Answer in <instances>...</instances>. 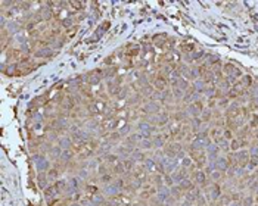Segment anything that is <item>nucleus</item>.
I'll return each mask as SVG.
<instances>
[{
  "instance_id": "nucleus-46",
  "label": "nucleus",
  "mask_w": 258,
  "mask_h": 206,
  "mask_svg": "<svg viewBox=\"0 0 258 206\" xmlns=\"http://www.w3.org/2000/svg\"><path fill=\"white\" fill-rule=\"evenodd\" d=\"M55 186L58 187V190H59V192H62V190H66V188H68V184H66L65 181H62V180H60V181H56V184H55Z\"/></svg>"
},
{
  "instance_id": "nucleus-56",
  "label": "nucleus",
  "mask_w": 258,
  "mask_h": 206,
  "mask_svg": "<svg viewBox=\"0 0 258 206\" xmlns=\"http://www.w3.org/2000/svg\"><path fill=\"white\" fill-rule=\"evenodd\" d=\"M251 156H258V146H254L251 149V153H249Z\"/></svg>"
},
{
  "instance_id": "nucleus-64",
  "label": "nucleus",
  "mask_w": 258,
  "mask_h": 206,
  "mask_svg": "<svg viewBox=\"0 0 258 206\" xmlns=\"http://www.w3.org/2000/svg\"><path fill=\"white\" fill-rule=\"evenodd\" d=\"M251 206H254V205H251Z\"/></svg>"
},
{
  "instance_id": "nucleus-55",
  "label": "nucleus",
  "mask_w": 258,
  "mask_h": 206,
  "mask_svg": "<svg viewBox=\"0 0 258 206\" xmlns=\"http://www.w3.org/2000/svg\"><path fill=\"white\" fill-rule=\"evenodd\" d=\"M87 175H89V174H87L86 169H80V172H78L80 178H87Z\"/></svg>"
},
{
  "instance_id": "nucleus-25",
  "label": "nucleus",
  "mask_w": 258,
  "mask_h": 206,
  "mask_svg": "<svg viewBox=\"0 0 258 206\" xmlns=\"http://www.w3.org/2000/svg\"><path fill=\"white\" fill-rule=\"evenodd\" d=\"M210 193H211V199L217 200L220 197V194H221V190H220V187L217 184H212L211 188H210Z\"/></svg>"
},
{
  "instance_id": "nucleus-5",
  "label": "nucleus",
  "mask_w": 258,
  "mask_h": 206,
  "mask_svg": "<svg viewBox=\"0 0 258 206\" xmlns=\"http://www.w3.org/2000/svg\"><path fill=\"white\" fill-rule=\"evenodd\" d=\"M236 155V162H238L239 166H246L248 165V162H249V159H251V155H249V152H246V150H240V152L235 153Z\"/></svg>"
},
{
  "instance_id": "nucleus-14",
  "label": "nucleus",
  "mask_w": 258,
  "mask_h": 206,
  "mask_svg": "<svg viewBox=\"0 0 258 206\" xmlns=\"http://www.w3.org/2000/svg\"><path fill=\"white\" fill-rule=\"evenodd\" d=\"M137 146H139L140 150H151V149H153L152 139H142Z\"/></svg>"
},
{
  "instance_id": "nucleus-24",
  "label": "nucleus",
  "mask_w": 258,
  "mask_h": 206,
  "mask_svg": "<svg viewBox=\"0 0 258 206\" xmlns=\"http://www.w3.org/2000/svg\"><path fill=\"white\" fill-rule=\"evenodd\" d=\"M199 77V71L198 68H189V71H187V74H186V80L189 78V80H198Z\"/></svg>"
},
{
  "instance_id": "nucleus-33",
  "label": "nucleus",
  "mask_w": 258,
  "mask_h": 206,
  "mask_svg": "<svg viewBox=\"0 0 258 206\" xmlns=\"http://www.w3.org/2000/svg\"><path fill=\"white\" fill-rule=\"evenodd\" d=\"M174 46H176V40H174V38H168V40L165 41V44H164V47H162V49H164V50H167V52H171Z\"/></svg>"
},
{
  "instance_id": "nucleus-4",
  "label": "nucleus",
  "mask_w": 258,
  "mask_h": 206,
  "mask_svg": "<svg viewBox=\"0 0 258 206\" xmlns=\"http://www.w3.org/2000/svg\"><path fill=\"white\" fill-rule=\"evenodd\" d=\"M187 111L190 112V115H192L193 118H198L199 115L202 113V102L201 100H195V102H192L190 105H189V107H187Z\"/></svg>"
},
{
  "instance_id": "nucleus-16",
  "label": "nucleus",
  "mask_w": 258,
  "mask_h": 206,
  "mask_svg": "<svg viewBox=\"0 0 258 206\" xmlns=\"http://www.w3.org/2000/svg\"><path fill=\"white\" fill-rule=\"evenodd\" d=\"M195 183H198V184H201V186H205V183H206V174L204 172V171H196L195 172Z\"/></svg>"
},
{
  "instance_id": "nucleus-12",
  "label": "nucleus",
  "mask_w": 258,
  "mask_h": 206,
  "mask_svg": "<svg viewBox=\"0 0 258 206\" xmlns=\"http://www.w3.org/2000/svg\"><path fill=\"white\" fill-rule=\"evenodd\" d=\"M229 160L227 158H217L215 159V168H218V171H227V168H229Z\"/></svg>"
},
{
  "instance_id": "nucleus-7",
  "label": "nucleus",
  "mask_w": 258,
  "mask_h": 206,
  "mask_svg": "<svg viewBox=\"0 0 258 206\" xmlns=\"http://www.w3.org/2000/svg\"><path fill=\"white\" fill-rule=\"evenodd\" d=\"M223 69H224V72L227 74L229 77H233V78H236V80H238L239 77H242L240 69H238V68L235 67V65H229V63H227V65H224V68H223Z\"/></svg>"
},
{
  "instance_id": "nucleus-60",
  "label": "nucleus",
  "mask_w": 258,
  "mask_h": 206,
  "mask_svg": "<svg viewBox=\"0 0 258 206\" xmlns=\"http://www.w3.org/2000/svg\"><path fill=\"white\" fill-rule=\"evenodd\" d=\"M134 206H148V205H146L145 202H139V203H136Z\"/></svg>"
},
{
  "instance_id": "nucleus-48",
  "label": "nucleus",
  "mask_w": 258,
  "mask_h": 206,
  "mask_svg": "<svg viewBox=\"0 0 258 206\" xmlns=\"http://www.w3.org/2000/svg\"><path fill=\"white\" fill-rule=\"evenodd\" d=\"M98 171H99V175L102 177V175H105V174H109L108 172V168H106V165H103V164H100L99 166H98Z\"/></svg>"
},
{
  "instance_id": "nucleus-32",
  "label": "nucleus",
  "mask_w": 258,
  "mask_h": 206,
  "mask_svg": "<svg viewBox=\"0 0 258 206\" xmlns=\"http://www.w3.org/2000/svg\"><path fill=\"white\" fill-rule=\"evenodd\" d=\"M243 143H245L243 140H239V139L232 140V141H230V149H232L233 152H236V150H239V147L242 146Z\"/></svg>"
},
{
  "instance_id": "nucleus-51",
  "label": "nucleus",
  "mask_w": 258,
  "mask_h": 206,
  "mask_svg": "<svg viewBox=\"0 0 258 206\" xmlns=\"http://www.w3.org/2000/svg\"><path fill=\"white\" fill-rule=\"evenodd\" d=\"M190 56H192V60H198L204 56V52H202V50H201V52H193V53H190Z\"/></svg>"
},
{
  "instance_id": "nucleus-45",
  "label": "nucleus",
  "mask_w": 258,
  "mask_h": 206,
  "mask_svg": "<svg viewBox=\"0 0 258 206\" xmlns=\"http://www.w3.org/2000/svg\"><path fill=\"white\" fill-rule=\"evenodd\" d=\"M181 165H183V168H189V166L192 165V158H189V156H185V158L181 159Z\"/></svg>"
},
{
  "instance_id": "nucleus-54",
  "label": "nucleus",
  "mask_w": 258,
  "mask_h": 206,
  "mask_svg": "<svg viewBox=\"0 0 258 206\" xmlns=\"http://www.w3.org/2000/svg\"><path fill=\"white\" fill-rule=\"evenodd\" d=\"M210 177H211L212 180H220L221 178V172H220V171H212V172L210 174Z\"/></svg>"
},
{
  "instance_id": "nucleus-3",
  "label": "nucleus",
  "mask_w": 258,
  "mask_h": 206,
  "mask_svg": "<svg viewBox=\"0 0 258 206\" xmlns=\"http://www.w3.org/2000/svg\"><path fill=\"white\" fill-rule=\"evenodd\" d=\"M143 112L145 113H153V115H158L161 112V105H159L156 100H151L148 102L145 106H143Z\"/></svg>"
},
{
  "instance_id": "nucleus-17",
  "label": "nucleus",
  "mask_w": 258,
  "mask_h": 206,
  "mask_svg": "<svg viewBox=\"0 0 258 206\" xmlns=\"http://www.w3.org/2000/svg\"><path fill=\"white\" fill-rule=\"evenodd\" d=\"M179 186H180V188H181L183 192H192L193 188H195V184H193L190 180H187V178L181 180V183H180Z\"/></svg>"
},
{
  "instance_id": "nucleus-53",
  "label": "nucleus",
  "mask_w": 258,
  "mask_h": 206,
  "mask_svg": "<svg viewBox=\"0 0 258 206\" xmlns=\"http://www.w3.org/2000/svg\"><path fill=\"white\" fill-rule=\"evenodd\" d=\"M252 202H254V197L252 196H246L245 199H243V206H251Z\"/></svg>"
},
{
  "instance_id": "nucleus-29",
  "label": "nucleus",
  "mask_w": 258,
  "mask_h": 206,
  "mask_svg": "<svg viewBox=\"0 0 258 206\" xmlns=\"http://www.w3.org/2000/svg\"><path fill=\"white\" fill-rule=\"evenodd\" d=\"M170 192H171V196L174 197V199L179 200L180 197H181V192H183V190L180 188V186H177V187L173 186V187H170Z\"/></svg>"
},
{
  "instance_id": "nucleus-31",
  "label": "nucleus",
  "mask_w": 258,
  "mask_h": 206,
  "mask_svg": "<svg viewBox=\"0 0 258 206\" xmlns=\"http://www.w3.org/2000/svg\"><path fill=\"white\" fill-rule=\"evenodd\" d=\"M210 135H211L215 141H218V140L221 139V135H223V130H220V128H212L211 133H210Z\"/></svg>"
},
{
  "instance_id": "nucleus-63",
  "label": "nucleus",
  "mask_w": 258,
  "mask_h": 206,
  "mask_svg": "<svg viewBox=\"0 0 258 206\" xmlns=\"http://www.w3.org/2000/svg\"><path fill=\"white\" fill-rule=\"evenodd\" d=\"M71 206H81V205H78V203H73Z\"/></svg>"
},
{
  "instance_id": "nucleus-8",
  "label": "nucleus",
  "mask_w": 258,
  "mask_h": 206,
  "mask_svg": "<svg viewBox=\"0 0 258 206\" xmlns=\"http://www.w3.org/2000/svg\"><path fill=\"white\" fill-rule=\"evenodd\" d=\"M165 141H167V135H164V134H155L152 137L153 149H161V147H164Z\"/></svg>"
},
{
  "instance_id": "nucleus-2",
  "label": "nucleus",
  "mask_w": 258,
  "mask_h": 206,
  "mask_svg": "<svg viewBox=\"0 0 258 206\" xmlns=\"http://www.w3.org/2000/svg\"><path fill=\"white\" fill-rule=\"evenodd\" d=\"M102 77H103V72L100 71V69H96V71H93V72H89L84 75V81L89 83V84H98L100 80H102Z\"/></svg>"
},
{
  "instance_id": "nucleus-1",
  "label": "nucleus",
  "mask_w": 258,
  "mask_h": 206,
  "mask_svg": "<svg viewBox=\"0 0 258 206\" xmlns=\"http://www.w3.org/2000/svg\"><path fill=\"white\" fill-rule=\"evenodd\" d=\"M167 86H168V78H167L164 74H158V75L153 77V87H155L158 91L167 90Z\"/></svg>"
},
{
  "instance_id": "nucleus-13",
  "label": "nucleus",
  "mask_w": 258,
  "mask_h": 206,
  "mask_svg": "<svg viewBox=\"0 0 258 206\" xmlns=\"http://www.w3.org/2000/svg\"><path fill=\"white\" fill-rule=\"evenodd\" d=\"M127 171L126 168H124V165H123V160H119V162H117L115 165L112 166V175H124Z\"/></svg>"
},
{
  "instance_id": "nucleus-58",
  "label": "nucleus",
  "mask_w": 258,
  "mask_h": 206,
  "mask_svg": "<svg viewBox=\"0 0 258 206\" xmlns=\"http://www.w3.org/2000/svg\"><path fill=\"white\" fill-rule=\"evenodd\" d=\"M98 164H99V160H90V166H92V168H96Z\"/></svg>"
},
{
  "instance_id": "nucleus-44",
  "label": "nucleus",
  "mask_w": 258,
  "mask_h": 206,
  "mask_svg": "<svg viewBox=\"0 0 258 206\" xmlns=\"http://www.w3.org/2000/svg\"><path fill=\"white\" fill-rule=\"evenodd\" d=\"M211 111H202V113H201V116H202V118H201V119L202 121H205V122H208V121L211 119Z\"/></svg>"
},
{
  "instance_id": "nucleus-42",
  "label": "nucleus",
  "mask_w": 258,
  "mask_h": 206,
  "mask_svg": "<svg viewBox=\"0 0 258 206\" xmlns=\"http://www.w3.org/2000/svg\"><path fill=\"white\" fill-rule=\"evenodd\" d=\"M127 93H128V88H127V87H121V90H119L118 96H117V99H119V100L126 99V97H127Z\"/></svg>"
},
{
  "instance_id": "nucleus-43",
  "label": "nucleus",
  "mask_w": 258,
  "mask_h": 206,
  "mask_svg": "<svg viewBox=\"0 0 258 206\" xmlns=\"http://www.w3.org/2000/svg\"><path fill=\"white\" fill-rule=\"evenodd\" d=\"M115 74H117V68H111V69H106L105 72H103V77L105 78H112Z\"/></svg>"
},
{
  "instance_id": "nucleus-40",
  "label": "nucleus",
  "mask_w": 258,
  "mask_h": 206,
  "mask_svg": "<svg viewBox=\"0 0 258 206\" xmlns=\"http://www.w3.org/2000/svg\"><path fill=\"white\" fill-rule=\"evenodd\" d=\"M73 158V152H69V149H66L62 152V156H60V159L64 160V162H68V160H71Z\"/></svg>"
},
{
  "instance_id": "nucleus-15",
  "label": "nucleus",
  "mask_w": 258,
  "mask_h": 206,
  "mask_svg": "<svg viewBox=\"0 0 258 206\" xmlns=\"http://www.w3.org/2000/svg\"><path fill=\"white\" fill-rule=\"evenodd\" d=\"M156 125L162 127V125H168V113L167 112H159L156 115Z\"/></svg>"
},
{
  "instance_id": "nucleus-52",
  "label": "nucleus",
  "mask_w": 258,
  "mask_h": 206,
  "mask_svg": "<svg viewBox=\"0 0 258 206\" xmlns=\"http://www.w3.org/2000/svg\"><path fill=\"white\" fill-rule=\"evenodd\" d=\"M223 135H224L226 140H232L233 139V131L232 130H224V131H223Z\"/></svg>"
},
{
  "instance_id": "nucleus-37",
  "label": "nucleus",
  "mask_w": 258,
  "mask_h": 206,
  "mask_svg": "<svg viewBox=\"0 0 258 206\" xmlns=\"http://www.w3.org/2000/svg\"><path fill=\"white\" fill-rule=\"evenodd\" d=\"M37 58H44V56H52V50L50 49H41L39 52H35Z\"/></svg>"
},
{
  "instance_id": "nucleus-41",
  "label": "nucleus",
  "mask_w": 258,
  "mask_h": 206,
  "mask_svg": "<svg viewBox=\"0 0 258 206\" xmlns=\"http://www.w3.org/2000/svg\"><path fill=\"white\" fill-rule=\"evenodd\" d=\"M119 140H121V134H119L118 131H114V133H111V137H109V141H111V143H115V141L118 143Z\"/></svg>"
},
{
  "instance_id": "nucleus-21",
  "label": "nucleus",
  "mask_w": 258,
  "mask_h": 206,
  "mask_svg": "<svg viewBox=\"0 0 258 206\" xmlns=\"http://www.w3.org/2000/svg\"><path fill=\"white\" fill-rule=\"evenodd\" d=\"M119 156L117 155V153H106L105 155V162L106 164H112V165H115L117 162H119Z\"/></svg>"
},
{
  "instance_id": "nucleus-26",
  "label": "nucleus",
  "mask_w": 258,
  "mask_h": 206,
  "mask_svg": "<svg viewBox=\"0 0 258 206\" xmlns=\"http://www.w3.org/2000/svg\"><path fill=\"white\" fill-rule=\"evenodd\" d=\"M74 100H73V97H66L65 100H62V107L65 109V111H73L74 109Z\"/></svg>"
},
{
  "instance_id": "nucleus-34",
  "label": "nucleus",
  "mask_w": 258,
  "mask_h": 206,
  "mask_svg": "<svg viewBox=\"0 0 258 206\" xmlns=\"http://www.w3.org/2000/svg\"><path fill=\"white\" fill-rule=\"evenodd\" d=\"M130 131H131V125H130V124H124V125H123V127H121V128L118 130V133L121 134V137L127 135V134L130 133Z\"/></svg>"
},
{
  "instance_id": "nucleus-47",
  "label": "nucleus",
  "mask_w": 258,
  "mask_h": 206,
  "mask_svg": "<svg viewBox=\"0 0 258 206\" xmlns=\"http://www.w3.org/2000/svg\"><path fill=\"white\" fill-rule=\"evenodd\" d=\"M100 180H102V183H105L106 186H108V184H111V180H112V174H105V175H102V177H100Z\"/></svg>"
},
{
  "instance_id": "nucleus-61",
  "label": "nucleus",
  "mask_w": 258,
  "mask_h": 206,
  "mask_svg": "<svg viewBox=\"0 0 258 206\" xmlns=\"http://www.w3.org/2000/svg\"><path fill=\"white\" fill-rule=\"evenodd\" d=\"M183 206H192V203H190V202H187V200H185V203H183Z\"/></svg>"
},
{
  "instance_id": "nucleus-6",
  "label": "nucleus",
  "mask_w": 258,
  "mask_h": 206,
  "mask_svg": "<svg viewBox=\"0 0 258 206\" xmlns=\"http://www.w3.org/2000/svg\"><path fill=\"white\" fill-rule=\"evenodd\" d=\"M156 197H158L162 203H167V200L171 197V192H170V188L167 186H162L158 188V192H156Z\"/></svg>"
},
{
  "instance_id": "nucleus-11",
  "label": "nucleus",
  "mask_w": 258,
  "mask_h": 206,
  "mask_svg": "<svg viewBox=\"0 0 258 206\" xmlns=\"http://www.w3.org/2000/svg\"><path fill=\"white\" fill-rule=\"evenodd\" d=\"M134 150H136V149H134V146H131V144H126V146L118 147L117 155H123L124 158H128V155H133V152H134Z\"/></svg>"
},
{
  "instance_id": "nucleus-22",
  "label": "nucleus",
  "mask_w": 258,
  "mask_h": 206,
  "mask_svg": "<svg viewBox=\"0 0 258 206\" xmlns=\"http://www.w3.org/2000/svg\"><path fill=\"white\" fill-rule=\"evenodd\" d=\"M180 49H181V52H183V53L190 55V53H193L195 44H193V43H181V44H180Z\"/></svg>"
},
{
  "instance_id": "nucleus-28",
  "label": "nucleus",
  "mask_w": 258,
  "mask_h": 206,
  "mask_svg": "<svg viewBox=\"0 0 258 206\" xmlns=\"http://www.w3.org/2000/svg\"><path fill=\"white\" fill-rule=\"evenodd\" d=\"M71 144H73V141H71V139H69V137H62V139H59V146L62 147L64 150L69 149V147H71Z\"/></svg>"
},
{
  "instance_id": "nucleus-9",
  "label": "nucleus",
  "mask_w": 258,
  "mask_h": 206,
  "mask_svg": "<svg viewBox=\"0 0 258 206\" xmlns=\"http://www.w3.org/2000/svg\"><path fill=\"white\" fill-rule=\"evenodd\" d=\"M59 194V190H58V187L55 186H49L47 188H44V197H46L47 200H52V199H55L56 196Z\"/></svg>"
},
{
  "instance_id": "nucleus-38",
  "label": "nucleus",
  "mask_w": 258,
  "mask_h": 206,
  "mask_svg": "<svg viewBox=\"0 0 258 206\" xmlns=\"http://www.w3.org/2000/svg\"><path fill=\"white\" fill-rule=\"evenodd\" d=\"M204 93H206V96L210 97V99H212L215 94H217V88L215 87H205V91Z\"/></svg>"
},
{
  "instance_id": "nucleus-18",
  "label": "nucleus",
  "mask_w": 258,
  "mask_h": 206,
  "mask_svg": "<svg viewBox=\"0 0 258 206\" xmlns=\"http://www.w3.org/2000/svg\"><path fill=\"white\" fill-rule=\"evenodd\" d=\"M123 165H124V168H126V171H134V168H136V160L130 156V158L123 159Z\"/></svg>"
},
{
  "instance_id": "nucleus-59",
  "label": "nucleus",
  "mask_w": 258,
  "mask_h": 206,
  "mask_svg": "<svg viewBox=\"0 0 258 206\" xmlns=\"http://www.w3.org/2000/svg\"><path fill=\"white\" fill-rule=\"evenodd\" d=\"M232 199H233V200H238V199H239V193H235V194L232 196Z\"/></svg>"
},
{
  "instance_id": "nucleus-23",
  "label": "nucleus",
  "mask_w": 258,
  "mask_h": 206,
  "mask_svg": "<svg viewBox=\"0 0 258 206\" xmlns=\"http://www.w3.org/2000/svg\"><path fill=\"white\" fill-rule=\"evenodd\" d=\"M35 160H37V164H39V169L43 172V171H46L47 168H49V162H47L44 158H41V156H35Z\"/></svg>"
},
{
  "instance_id": "nucleus-50",
  "label": "nucleus",
  "mask_w": 258,
  "mask_h": 206,
  "mask_svg": "<svg viewBox=\"0 0 258 206\" xmlns=\"http://www.w3.org/2000/svg\"><path fill=\"white\" fill-rule=\"evenodd\" d=\"M243 86H251V77L249 75H242V81H240Z\"/></svg>"
},
{
  "instance_id": "nucleus-62",
  "label": "nucleus",
  "mask_w": 258,
  "mask_h": 206,
  "mask_svg": "<svg viewBox=\"0 0 258 206\" xmlns=\"http://www.w3.org/2000/svg\"><path fill=\"white\" fill-rule=\"evenodd\" d=\"M230 206H240V203H239V202H235V203H232Z\"/></svg>"
},
{
  "instance_id": "nucleus-49",
  "label": "nucleus",
  "mask_w": 258,
  "mask_h": 206,
  "mask_svg": "<svg viewBox=\"0 0 258 206\" xmlns=\"http://www.w3.org/2000/svg\"><path fill=\"white\" fill-rule=\"evenodd\" d=\"M59 175V171L58 169H50L49 171V174H47V177H49V180H55L56 177Z\"/></svg>"
},
{
  "instance_id": "nucleus-57",
  "label": "nucleus",
  "mask_w": 258,
  "mask_h": 206,
  "mask_svg": "<svg viewBox=\"0 0 258 206\" xmlns=\"http://www.w3.org/2000/svg\"><path fill=\"white\" fill-rule=\"evenodd\" d=\"M218 105H220V106H227V105H229V100H227V99H220Z\"/></svg>"
},
{
  "instance_id": "nucleus-30",
  "label": "nucleus",
  "mask_w": 258,
  "mask_h": 206,
  "mask_svg": "<svg viewBox=\"0 0 258 206\" xmlns=\"http://www.w3.org/2000/svg\"><path fill=\"white\" fill-rule=\"evenodd\" d=\"M217 143H218V149H220V150H224V152H227V150L230 149V144H229V141H227L224 137H221V139H220Z\"/></svg>"
},
{
  "instance_id": "nucleus-19",
  "label": "nucleus",
  "mask_w": 258,
  "mask_h": 206,
  "mask_svg": "<svg viewBox=\"0 0 258 206\" xmlns=\"http://www.w3.org/2000/svg\"><path fill=\"white\" fill-rule=\"evenodd\" d=\"M140 53V46L139 44H128L127 46V56H136Z\"/></svg>"
},
{
  "instance_id": "nucleus-39",
  "label": "nucleus",
  "mask_w": 258,
  "mask_h": 206,
  "mask_svg": "<svg viewBox=\"0 0 258 206\" xmlns=\"http://www.w3.org/2000/svg\"><path fill=\"white\" fill-rule=\"evenodd\" d=\"M173 96H174L176 99H183V97H185V90H181V88H177V87H176V88L173 90Z\"/></svg>"
},
{
  "instance_id": "nucleus-35",
  "label": "nucleus",
  "mask_w": 258,
  "mask_h": 206,
  "mask_svg": "<svg viewBox=\"0 0 258 206\" xmlns=\"http://www.w3.org/2000/svg\"><path fill=\"white\" fill-rule=\"evenodd\" d=\"M164 184L167 187H173L176 183H174V180H173L171 174H164Z\"/></svg>"
},
{
  "instance_id": "nucleus-27",
  "label": "nucleus",
  "mask_w": 258,
  "mask_h": 206,
  "mask_svg": "<svg viewBox=\"0 0 258 206\" xmlns=\"http://www.w3.org/2000/svg\"><path fill=\"white\" fill-rule=\"evenodd\" d=\"M50 156H52L53 159H59L60 156H62V147L60 146H55L50 149Z\"/></svg>"
},
{
  "instance_id": "nucleus-20",
  "label": "nucleus",
  "mask_w": 258,
  "mask_h": 206,
  "mask_svg": "<svg viewBox=\"0 0 258 206\" xmlns=\"http://www.w3.org/2000/svg\"><path fill=\"white\" fill-rule=\"evenodd\" d=\"M131 158H133V159H134V160H136V162H145V160L148 159V158H146V156H145V153L142 152L140 149H136V150L133 152Z\"/></svg>"
},
{
  "instance_id": "nucleus-36",
  "label": "nucleus",
  "mask_w": 258,
  "mask_h": 206,
  "mask_svg": "<svg viewBox=\"0 0 258 206\" xmlns=\"http://www.w3.org/2000/svg\"><path fill=\"white\" fill-rule=\"evenodd\" d=\"M196 199H198V192H196V193H193V192H187V193H186V200H187V202L195 203Z\"/></svg>"
},
{
  "instance_id": "nucleus-10",
  "label": "nucleus",
  "mask_w": 258,
  "mask_h": 206,
  "mask_svg": "<svg viewBox=\"0 0 258 206\" xmlns=\"http://www.w3.org/2000/svg\"><path fill=\"white\" fill-rule=\"evenodd\" d=\"M143 168H145L146 172H152L155 169H158V165H156L155 158H148V159L143 162Z\"/></svg>"
}]
</instances>
